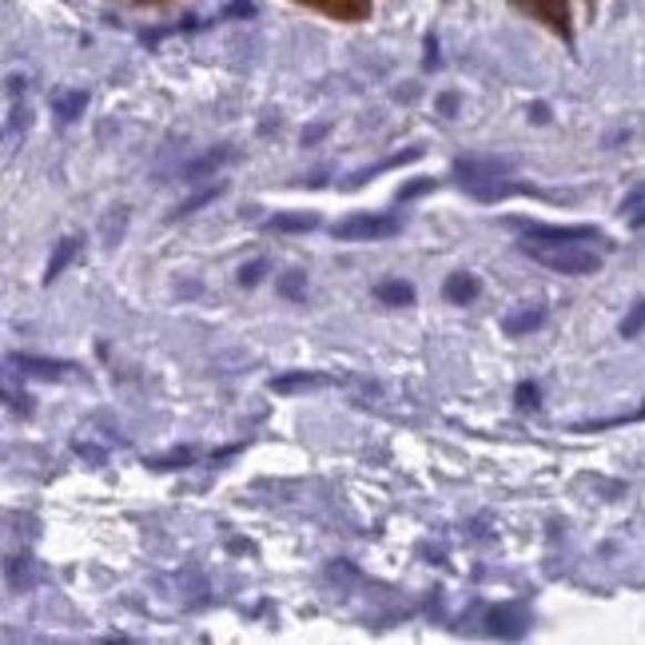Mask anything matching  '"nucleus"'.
<instances>
[{
  "mask_svg": "<svg viewBox=\"0 0 645 645\" xmlns=\"http://www.w3.org/2000/svg\"><path fill=\"white\" fill-rule=\"evenodd\" d=\"M522 252L562 275H594L602 267V255H594L586 244H534V239H522Z\"/></svg>",
  "mask_w": 645,
  "mask_h": 645,
  "instance_id": "obj_1",
  "label": "nucleus"
},
{
  "mask_svg": "<svg viewBox=\"0 0 645 645\" xmlns=\"http://www.w3.org/2000/svg\"><path fill=\"white\" fill-rule=\"evenodd\" d=\"M335 239H387V235H399V219L395 215L379 212H355L347 219L331 227Z\"/></svg>",
  "mask_w": 645,
  "mask_h": 645,
  "instance_id": "obj_2",
  "label": "nucleus"
},
{
  "mask_svg": "<svg viewBox=\"0 0 645 645\" xmlns=\"http://www.w3.org/2000/svg\"><path fill=\"white\" fill-rule=\"evenodd\" d=\"M510 167H514V160H506V156H470L454 164V180H459L462 187H487V184L506 180Z\"/></svg>",
  "mask_w": 645,
  "mask_h": 645,
  "instance_id": "obj_3",
  "label": "nucleus"
},
{
  "mask_svg": "<svg viewBox=\"0 0 645 645\" xmlns=\"http://www.w3.org/2000/svg\"><path fill=\"white\" fill-rule=\"evenodd\" d=\"M510 227H519L522 239H534V244H597L602 232L597 227H546V224H522V219H510Z\"/></svg>",
  "mask_w": 645,
  "mask_h": 645,
  "instance_id": "obj_4",
  "label": "nucleus"
},
{
  "mask_svg": "<svg viewBox=\"0 0 645 645\" xmlns=\"http://www.w3.org/2000/svg\"><path fill=\"white\" fill-rule=\"evenodd\" d=\"M232 156H235L232 147L219 144V147H215V152H204V156H199V160H192V164H187L184 172H180V180H184V184H199V180H204V176H215V172H219V167H224Z\"/></svg>",
  "mask_w": 645,
  "mask_h": 645,
  "instance_id": "obj_5",
  "label": "nucleus"
},
{
  "mask_svg": "<svg viewBox=\"0 0 645 645\" xmlns=\"http://www.w3.org/2000/svg\"><path fill=\"white\" fill-rule=\"evenodd\" d=\"M9 367H17L20 375H37V379H64V375L72 371V362L37 359V355H12Z\"/></svg>",
  "mask_w": 645,
  "mask_h": 645,
  "instance_id": "obj_6",
  "label": "nucleus"
},
{
  "mask_svg": "<svg viewBox=\"0 0 645 645\" xmlns=\"http://www.w3.org/2000/svg\"><path fill=\"white\" fill-rule=\"evenodd\" d=\"M479 291H482V284H479V279H474L470 272L450 275L447 284H442V295H447L450 304H459V307H467L470 299H479Z\"/></svg>",
  "mask_w": 645,
  "mask_h": 645,
  "instance_id": "obj_7",
  "label": "nucleus"
},
{
  "mask_svg": "<svg viewBox=\"0 0 645 645\" xmlns=\"http://www.w3.org/2000/svg\"><path fill=\"white\" fill-rule=\"evenodd\" d=\"M542 322H546V311H542V307H519V311H510L506 319H502V331L530 335V331H538Z\"/></svg>",
  "mask_w": 645,
  "mask_h": 645,
  "instance_id": "obj_8",
  "label": "nucleus"
},
{
  "mask_svg": "<svg viewBox=\"0 0 645 645\" xmlns=\"http://www.w3.org/2000/svg\"><path fill=\"white\" fill-rule=\"evenodd\" d=\"M76 252H80V239L76 235H64L57 244V252H52V259H49V267H44V284H52V279H60L64 275V267L76 259Z\"/></svg>",
  "mask_w": 645,
  "mask_h": 645,
  "instance_id": "obj_9",
  "label": "nucleus"
},
{
  "mask_svg": "<svg viewBox=\"0 0 645 645\" xmlns=\"http://www.w3.org/2000/svg\"><path fill=\"white\" fill-rule=\"evenodd\" d=\"M267 227H272V232H315V227H319V215L315 212H284V215H272Z\"/></svg>",
  "mask_w": 645,
  "mask_h": 645,
  "instance_id": "obj_10",
  "label": "nucleus"
},
{
  "mask_svg": "<svg viewBox=\"0 0 645 645\" xmlns=\"http://www.w3.org/2000/svg\"><path fill=\"white\" fill-rule=\"evenodd\" d=\"M375 295H379L382 304H391V307H411L414 304V287L402 284V279H387V284L375 287Z\"/></svg>",
  "mask_w": 645,
  "mask_h": 645,
  "instance_id": "obj_11",
  "label": "nucleus"
},
{
  "mask_svg": "<svg viewBox=\"0 0 645 645\" xmlns=\"http://www.w3.org/2000/svg\"><path fill=\"white\" fill-rule=\"evenodd\" d=\"M219 196H224V184L204 187V192H196V196H192V199H184V204H180L176 212H172V219H187V215H196L199 207H207V204H212V199H219Z\"/></svg>",
  "mask_w": 645,
  "mask_h": 645,
  "instance_id": "obj_12",
  "label": "nucleus"
},
{
  "mask_svg": "<svg viewBox=\"0 0 645 645\" xmlns=\"http://www.w3.org/2000/svg\"><path fill=\"white\" fill-rule=\"evenodd\" d=\"M422 152L419 147H411V152H402V156H395V160H387V164H379V167H367V172H355L351 180H347V187H359V184H367L371 176H379V172H387V167H399V164H411V160H419Z\"/></svg>",
  "mask_w": 645,
  "mask_h": 645,
  "instance_id": "obj_13",
  "label": "nucleus"
},
{
  "mask_svg": "<svg viewBox=\"0 0 645 645\" xmlns=\"http://www.w3.org/2000/svg\"><path fill=\"white\" fill-rule=\"evenodd\" d=\"M622 215L629 219V227H645V184L622 199Z\"/></svg>",
  "mask_w": 645,
  "mask_h": 645,
  "instance_id": "obj_14",
  "label": "nucleus"
},
{
  "mask_svg": "<svg viewBox=\"0 0 645 645\" xmlns=\"http://www.w3.org/2000/svg\"><path fill=\"white\" fill-rule=\"evenodd\" d=\"M84 104H89V96L84 92H69V96H57V116L64 120V124H72V120L84 112Z\"/></svg>",
  "mask_w": 645,
  "mask_h": 645,
  "instance_id": "obj_15",
  "label": "nucleus"
},
{
  "mask_svg": "<svg viewBox=\"0 0 645 645\" xmlns=\"http://www.w3.org/2000/svg\"><path fill=\"white\" fill-rule=\"evenodd\" d=\"M494 622V634H506V637H519L522 634V614L519 610H499V614L490 617Z\"/></svg>",
  "mask_w": 645,
  "mask_h": 645,
  "instance_id": "obj_16",
  "label": "nucleus"
},
{
  "mask_svg": "<svg viewBox=\"0 0 645 645\" xmlns=\"http://www.w3.org/2000/svg\"><path fill=\"white\" fill-rule=\"evenodd\" d=\"M295 387H327L322 375H287V379H275L272 391H295Z\"/></svg>",
  "mask_w": 645,
  "mask_h": 645,
  "instance_id": "obj_17",
  "label": "nucleus"
},
{
  "mask_svg": "<svg viewBox=\"0 0 645 645\" xmlns=\"http://www.w3.org/2000/svg\"><path fill=\"white\" fill-rule=\"evenodd\" d=\"M642 327H645V299H642V304H634V311L622 319V339H634Z\"/></svg>",
  "mask_w": 645,
  "mask_h": 645,
  "instance_id": "obj_18",
  "label": "nucleus"
},
{
  "mask_svg": "<svg viewBox=\"0 0 645 645\" xmlns=\"http://www.w3.org/2000/svg\"><path fill=\"white\" fill-rule=\"evenodd\" d=\"M264 272H267V259H252L247 267H239L235 279H239V287H255L259 279H264Z\"/></svg>",
  "mask_w": 645,
  "mask_h": 645,
  "instance_id": "obj_19",
  "label": "nucleus"
},
{
  "mask_svg": "<svg viewBox=\"0 0 645 645\" xmlns=\"http://www.w3.org/2000/svg\"><path fill=\"white\" fill-rule=\"evenodd\" d=\"M304 284H307L304 272H287L284 279H279V291H284L287 299H299V295H304Z\"/></svg>",
  "mask_w": 645,
  "mask_h": 645,
  "instance_id": "obj_20",
  "label": "nucleus"
},
{
  "mask_svg": "<svg viewBox=\"0 0 645 645\" xmlns=\"http://www.w3.org/2000/svg\"><path fill=\"white\" fill-rule=\"evenodd\" d=\"M514 399H519L522 411H534V407H538V387H534V382H522L519 391H514Z\"/></svg>",
  "mask_w": 645,
  "mask_h": 645,
  "instance_id": "obj_21",
  "label": "nucleus"
},
{
  "mask_svg": "<svg viewBox=\"0 0 645 645\" xmlns=\"http://www.w3.org/2000/svg\"><path fill=\"white\" fill-rule=\"evenodd\" d=\"M434 187V180H414V184H407L399 192V199H414V196H422V192H430Z\"/></svg>",
  "mask_w": 645,
  "mask_h": 645,
  "instance_id": "obj_22",
  "label": "nucleus"
},
{
  "mask_svg": "<svg viewBox=\"0 0 645 645\" xmlns=\"http://www.w3.org/2000/svg\"><path fill=\"white\" fill-rule=\"evenodd\" d=\"M550 120V108L546 104H534V124H546Z\"/></svg>",
  "mask_w": 645,
  "mask_h": 645,
  "instance_id": "obj_23",
  "label": "nucleus"
},
{
  "mask_svg": "<svg viewBox=\"0 0 645 645\" xmlns=\"http://www.w3.org/2000/svg\"><path fill=\"white\" fill-rule=\"evenodd\" d=\"M319 136H322V127H311V132H304V144H315Z\"/></svg>",
  "mask_w": 645,
  "mask_h": 645,
  "instance_id": "obj_24",
  "label": "nucleus"
}]
</instances>
